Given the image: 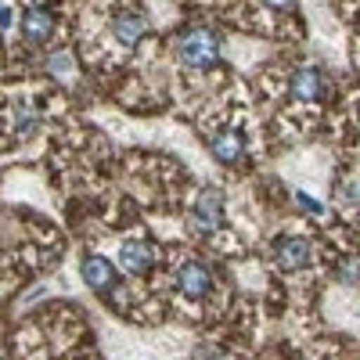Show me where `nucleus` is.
<instances>
[{"instance_id":"1","label":"nucleus","mask_w":360,"mask_h":360,"mask_svg":"<svg viewBox=\"0 0 360 360\" xmlns=\"http://www.w3.org/2000/svg\"><path fill=\"white\" fill-rule=\"evenodd\" d=\"M176 58L195 72H205L220 62V37L205 25H191L184 37L176 40Z\"/></svg>"},{"instance_id":"2","label":"nucleus","mask_w":360,"mask_h":360,"mask_svg":"<svg viewBox=\"0 0 360 360\" xmlns=\"http://www.w3.org/2000/svg\"><path fill=\"white\" fill-rule=\"evenodd\" d=\"M270 259H274V266L281 270V274H295V270H307L314 263V245L307 242V238L285 234V238H278V242H274Z\"/></svg>"},{"instance_id":"3","label":"nucleus","mask_w":360,"mask_h":360,"mask_svg":"<svg viewBox=\"0 0 360 360\" xmlns=\"http://www.w3.org/2000/svg\"><path fill=\"white\" fill-rule=\"evenodd\" d=\"M191 227L198 234H213V231L224 227V195L217 188H205L195 198V205H191Z\"/></svg>"},{"instance_id":"4","label":"nucleus","mask_w":360,"mask_h":360,"mask_svg":"<svg viewBox=\"0 0 360 360\" xmlns=\"http://www.w3.org/2000/svg\"><path fill=\"white\" fill-rule=\"evenodd\" d=\"M173 285L184 292L188 299H205L209 292H213V274H209L205 263L184 259V263L176 266V274H173Z\"/></svg>"},{"instance_id":"5","label":"nucleus","mask_w":360,"mask_h":360,"mask_svg":"<svg viewBox=\"0 0 360 360\" xmlns=\"http://www.w3.org/2000/svg\"><path fill=\"white\" fill-rule=\"evenodd\" d=\"M209 141V152H213L217 162L224 166H238L245 159V137L238 134V130H217L213 137H205Z\"/></svg>"},{"instance_id":"6","label":"nucleus","mask_w":360,"mask_h":360,"mask_svg":"<svg viewBox=\"0 0 360 360\" xmlns=\"http://www.w3.org/2000/svg\"><path fill=\"white\" fill-rule=\"evenodd\" d=\"M79 270H83V281L94 288V292H101V295H108L115 285H119V278H115V266L105 259V256H83V263H79Z\"/></svg>"},{"instance_id":"7","label":"nucleus","mask_w":360,"mask_h":360,"mask_svg":"<svg viewBox=\"0 0 360 360\" xmlns=\"http://www.w3.org/2000/svg\"><path fill=\"white\" fill-rule=\"evenodd\" d=\"M288 86H292V98H295V101L310 105V101H317V98L324 94V72L314 69V65H310V69H299V72H292Z\"/></svg>"},{"instance_id":"8","label":"nucleus","mask_w":360,"mask_h":360,"mask_svg":"<svg viewBox=\"0 0 360 360\" xmlns=\"http://www.w3.org/2000/svg\"><path fill=\"white\" fill-rule=\"evenodd\" d=\"M51 33H54V15H51V8H29V11L22 15V37H25L29 44H47Z\"/></svg>"},{"instance_id":"9","label":"nucleus","mask_w":360,"mask_h":360,"mask_svg":"<svg viewBox=\"0 0 360 360\" xmlns=\"http://www.w3.org/2000/svg\"><path fill=\"white\" fill-rule=\"evenodd\" d=\"M144 15L141 11H119L115 18H112V37L123 44V47H134L141 37H144Z\"/></svg>"},{"instance_id":"10","label":"nucleus","mask_w":360,"mask_h":360,"mask_svg":"<svg viewBox=\"0 0 360 360\" xmlns=\"http://www.w3.org/2000/svg\"><path fill=\"white\" fill-rule=\"evenodd\" d=\"M155 259H159V252H155V245H148V242H127L123 245V266L130 270V274H137V278H144L148 270L155 266Z\"/></svg>"},{"instance_id":"11","label":"nucleus","mask_w":360,"mask_h":360,"mask_svg":"<svg viewBox=\"0 0 360 360\" xmlns=\"http://www.w3.org/2000/svg\"><path fill=\"white\" fill-rule=\"evenodd\" d=\"M37 127H40V112H37L33 105H15V112H11V130H15V137H33Z\"/></svg>"},{"instance_id":"12","label":"nucleus","mask_w":360,"mask_h":360,"mask_svg":"<svg viewBox=\"0 0 360 360\" xmlns=\"http://www.w3.org/2000/svg\"><path fill=\"white\" fill-rule=\"evenodd\" d=\"M335 274H339L342 285H356V281H360V263H342Z\"/></svg>"},{"instance_id":"13","label":"nucleus","mask_w":360,"mask_h":360,"mask_svg":"<svg viewBox=\"0 0 360 360\" xmlns=\"http://www.w3.org/2000/svg\"><path fill=\"white\" fill-rule=\"evenodd\" d=\"M274 15H295V0H263Z\"/></svg>"},{"instance_id":"14","label":"nucleus","mask_w":360,"mask_h":360,"mask_svg":"<svg viewBox=\"0 0 360 360\" xmlns=\"http://www.w3.org/2000/svg\"><path fill=\"white\" fill-rule=\"evenodd\" d=\"M195 360H227V356H224L220 346H202V349L195 353Z\"/></svg>"},{"instance_id":"15","label":"nucleus","mask_w":360,"mask_h":360,"mask_svg":"<svg viewBox=\"0 0 360 360\" xmlns=\"http://www.w3.org/2000/svg\"><path fill=\"white\" fill-rule=\"evenodd\" d=\"M47 65H51V72H69V69H72V62H69V54H54V58H51Z\"/></svg>"},{"instance_id":"16","label":"nucleus","mask_w":360,"mask_h":360,"mask_svg":"<svg viewBox=\"0 0 360 360\" xmlns=\"http://www.w3.org/2000/svg\"><path fill=\"white\" fill-rule=\"evenodd\" d=\"M8 25H11V11L0 4V29H8Z\"/></svg>"}]
</instances>
